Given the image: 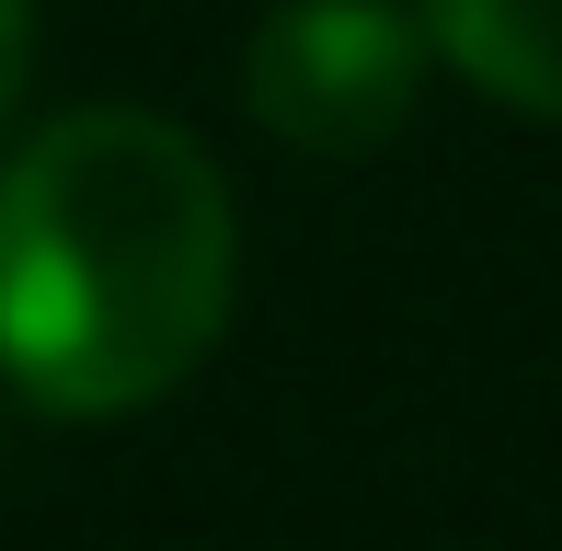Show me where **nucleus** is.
I'll list each match as a JSON object with an SVG mask.
<instances>
[{
    "label": "nucleus",
    "mask_w": 562,
    "mask_h": 551,
    "mask_svg": "<svg viewBox=\"0 0 562 551\" xmlns=\"http://www.w3.org/2000/svg\"><path fill=\"white\" fill-rule=\"evenodd\" d=\"M241 218L149 104L46 115L0 161V380L35 414H149L229 334Z\"/></svg>",
    "instance_id": "1"
},
{
    "label": "nucleus",
    "mask_w": 562,
    "mask_h": 551,
    "mask_svg": "<svg viewBox=\"0 0 562 551\" xmlns=\"http://www.w3.org/2000/svg\"><path fill=\"white\" fill-rule=\"evenodd\" d=\"M448 69H471L494 104L562 127V0H414Z\"/></svg>",
    "instance_id": "3"
},
{
    "label": "nucleus",
    "mask_w": 562,
    "mask_h": 551,
    "mask_svg": "<svg viewBox=\"0 0 562 551\" xmlns=\"http://www.w3.org/2000/svg\"><path fill=\"white\" fill-rule=\"evenodd\" d=\"M425 58L437 35L402 0H276L241 46V92L276 138L322 149V161H368L414 127Z\"/></svg>",
    "instance_id": "2"
},
{
    "label": "nucleus",
    "mask_w": 562,
    "mask_h": 551,
    "mask_svg": "<svg viewBox=\"0 0 562 551\" xmlns=\"http://www.w3.org/2000/svg\"><path fill=\"white\" fill-rule=\"evenodd\" d=\"M23 69H35V0H0V127L23 104Z\"/></svg>",
    "instance_id": "4"
}]
</instances>
